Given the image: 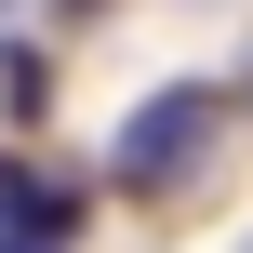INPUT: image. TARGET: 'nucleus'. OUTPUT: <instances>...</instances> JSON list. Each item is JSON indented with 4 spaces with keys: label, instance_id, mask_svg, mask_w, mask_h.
I'll return each instance as SVG.
<instances>
[{
    "label": "nucleus",
    "instance_id": "7ed1b4c3",
    "mask_svg": "<svg viewBox=\"0 0 253 253\" xmlns=\"http://www.w3.org/2000/svg\"><path fill=\"white\" fill-rule=\"evenodd\" d=\"M0 107H27V120H40V107H53V67H40V53H27V40H0Z\"/></svg>",
    "mask_w": 253,
    "mask_h": 253
},
{
    "label": "nucleus",
    "instance_id": "f257e3e1",
    "mask_svg": "<svg viewBox=\"0 0 253 253\" xmlns=\"http://www.w3.org/2000/svg\"><path fill=\"white\" fill-rule=\"evenodd\" d=\"M213 120H227L213 80H160V93L107 133V173H120V187H187V173L213 160Z\"/></svg>",
    "mask_w": 253,
    "mask_h": 253
},
{
    "label": "nucleus",
    "instance_id": "20e7f679",
    "mask_svg": "<svg viewBox=\"0 0 253 253\" xmlns=\"http://www.w3.org/2000/svg\"><path fill=\"white\" fill-rule=\"evenodd\" d=\"M13 200H27V173H13V160H0V227H13Z\"/></svg>",
    "mask_w": 253,
    "mask_h": 253
},
{
    "label": "nucleus",
    "instance_id": "39448f33",
    "mask_svg": "<svg viewBox=\"0 0 253 253\" xmlns=\"http://www.w3.org/2000/svg\"><path fill=\"white\" fill-rule=\"evenodd\" d=\"M67 13H93V0H67Z\"/></svg>",
    "mask_w": 253,
    "mask_h": 253
},
{
    "label": "nucleus",
    "instance_id": "f03ea898",
    "mask_svg": "<svg viewBox=\"0 0 253 253\" xmlns=\"http://www.w3.org/2000/svg\"><path fill=\"white\" fill-rule=\"evenodd\" d=\"M67 227H80V187L27 173V200H13V227H0V253H67Z\"/></svg>",
    "mask_w": 253,
    "mask_h": 253
},
{
    "label": "nucleus",
    "instance_id": "423d86ee",
    "mask_svg": "<svg viewBox=\"0 0 253 253\" xmlns=\"http://www.w3.org/2000/svg\"><path fill=\"white\" fill-rule=\"evenodd\" d=\"M240 253H253V240H240Z\"/></svg>",
    "mask_w": 253,
    "mask_h": 253
}]
</instances>
